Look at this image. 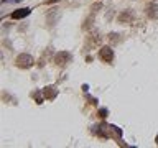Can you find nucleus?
I'll list each match as a JSON object with an SVG mask.
<instances>
[{
    "instance_id": "7ed1b4c3",
    "label": "nucleus",
    "mask_w": 158,
    "mask_h": 148,
    "mask_svg": "<svg viewBox=\"0 0 158 148\" xmlns=\"http://www.w3.org/2000/svg\"><path fill=\"white\" fill-rule=\"evenodd\" d=\"M69 61H71V53H68V51H59V53L54 54V58H53V63L56 64L58 68L66 66Z\"/></svg>"
},
{
    "instance_id": "1a4fd4ad",
    "label": "nucleus",
    "mask_w": 158,
    "mask_h": 148,
    "mask_svg": "<svg viewBox=\"0 0 158 148\" xmlns=\"http://www.w3.org/2000/svg\"><path fill=\"white\" fill-rule=\"evenodd\" d=\"M118 36H120V35H117V33H110V35L107 36V39H109L110 43H118V39H120Z\"/></svg>"
},
{
    "instance_id": "f8f14e48",
    "label": "nucleus",
    "mask_w": 158,
    "mask_h": 148,
    "mask_svg": "<svg viewBox=\"0 0 158 148\" xmlns=\"http://www.w3.org/2000/svg\"><path fill=\"white\" fill-rule=\"evenodd\" d=\"M35 101H36V104H43V96H40V94H35Z\"/></svg>"
},
{
    "instance_id": "423d86ee",
    "label": "nucleus",
    "mask_w": 158,
    "mask_h": 148,
    "mask_svg": "<svg viewBox=\"0 0 158 148\" xmlns=\"http://www.w3.org/2000/svg\"><path fill=\"white\" fill-rule=\"evenodd\" d=\"M56 94H58V91H56V87H53V86H46L43 89V96H44V99H48V101H53V99L56 97Z\"/></svg>"
},
{
    "instance_id": "39448f33",
    "label": "nucleus",
    "mask_w": 158,
    "mask_h": 148,
    "mask_svg": "<svg viewBox=\"0 0 158 148\" xmlns=\"http://www.w3.org/2000/svg\"><path fill=\"white\" fill-rule=\"evenodd\" d=\"M118 23H132V20H133V13L130 12V10H123V12L118 13Z\"/></svg>"
},
{
    "instance_id": "0eeeda50",
    "label": "nucleus",
    "mask_w": 158,
    "mask_h": 148,
    "mask_svg": "<svg viewBox=\"0 0 158 148\" xmlns=\"http://www.w3.org/2000/svg\"><path fill=\"white\" fill-rule=\"evenodd\" d=\"M30 12L31 10L30 8H18V10H15V12L12 13V18L13 20H20V18H25L27 15H30Z\"/></svg>"
},
{
    "instance_id": "f03ea898",
    "label": "nucleus",
    "mask_w": 158,
    "mask_h": 148,
    "mask_svg": "<svg viewBox=\"0 0 158 148\" xmlns=\"http://www.w3.org/2000/svg\"><path fill=\"white\" fill-rule=\"evenodd\" d=\"M15 64H17V68H20V69H30L35 64V61H33V58L30 56V54L22 53V54H18V56H17Z\"/></svg>"
},
{
    "instance_id": "f257e3e1",
    "label": "nucleus",
    "mask_w": 158,
    "mask_h": 148,
    "mask_svg": "<svg viewBox=\"0 0 158 148\" xmlns=\"http://www.w3.org/2000/svg\"><path fill=\"white\" fill-rule=\"evenodd\" d=\"M99 44H101V35H99L97 31L94 33H89L86 36V43H84V49L86 51H91V49L97 48Z\"/></svg>"
},
{
    "instance_id": "6e6552de",
    "label": "nucleus",
    "mask_w": 158,
    "mask_h": 148,
    "mask_svg": "<svg viewBox=\"0 0 158 148\" xmlns=\"http://www.w3.org/2000/svg\"><path fill=\"white\" fill-rule=\"evenodd\" d=\"M147 15H148L150 18H158V5L152 3L150 7L147 8Z\"/></svg>"
},
{
    "instance_id": "20e7f679",
    "label": "nucleus",
    "mask_w": 158,
    "mask_h": 148,
    "mask_svg": "<svg viewBox=\"0 0 158 148\" xmlns=\"http://www.w3.org/2000/svg\"><path fill=\"white\" fill-rule=\"evenodd\" d=\"M99 58L102 59L104 63H112L114 61V51L110 46H102L99 49Z\"/></svg>"
},
{
    "instance_id": "9b49d317",
    "label": "nucleus",
    "mask_w": 158,
    "mask_h": 148,
    "mask_svg": "<svg viewBox=\"0 0 158 148\" xmlns=\"http://www.w3.org/2000/svg\"><path fill=\"white\" fill-rule=\"evenodd\" d=\"M91 20H94V17H92V18H87V20H86V23L82 25V28H84V30H87L89 27H91Z\"/></svg>"
},
{
    "instance_id": "9d476101",
    "label": "nucleus",
    "mask_w": 158,
    "mask_h": 148,
    "mask_svg": "<svg viewBox=\"0 0 158 148\" xmlns=\"http://www.w3.org/2000/svg\"><path fill=\"white\" fill-rule=\"evenodd\" d=\"M97 115H99V118H107V115H109V110H107V109H101Z\"/></svg>"
}]
</instances>
